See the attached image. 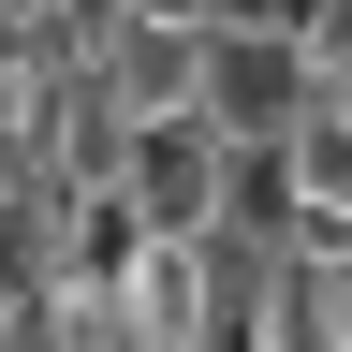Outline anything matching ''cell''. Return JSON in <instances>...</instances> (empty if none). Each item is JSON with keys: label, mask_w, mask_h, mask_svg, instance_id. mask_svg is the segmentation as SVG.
<instances>
[{"label": "cell", "mask_w": 352, "mask_h": 352, "mask_svg": "<svg viewBox=\"0 0 352 352\" xmlns=\"http://www.w3.org/2000/svg\"><path fill=\"white\" fill-rule=\"evenodd\" d=\"M132 191H147L162 235H220V220H235V132H220V118H147Z\"/></svg>", "instance_id": "obj_2"}, {"label": "cell", "mask_w": 352, "mask_h": 352, "mask_svg": "<svg viewBox=\"0 0 352 352\" xmlns=\"http://www.w3.org/2000/svg\"><path fill=\"white\" fill-rule=\"evenodd\" d=\"M103 88H118L132 118H206V30L132 15V30H118V59H103Z\"/></svg>", "instance_id": "obj_3"}, {"label": "cell", "mask_w": 352, "mask_h": 352, "mask_svg": "<svg viewBox=\"0 0 352 352\" xmlns=\"http://www.w3.org/2000/svg\"><path fill=\"white\" fill-rule=\"evenodd\" d=\"M206 118L235 132V147H294V132L323 118V59H308V30L220 15V30H206Z\"/></svg>", "instance_id": "obj_1"}]
</instances>
